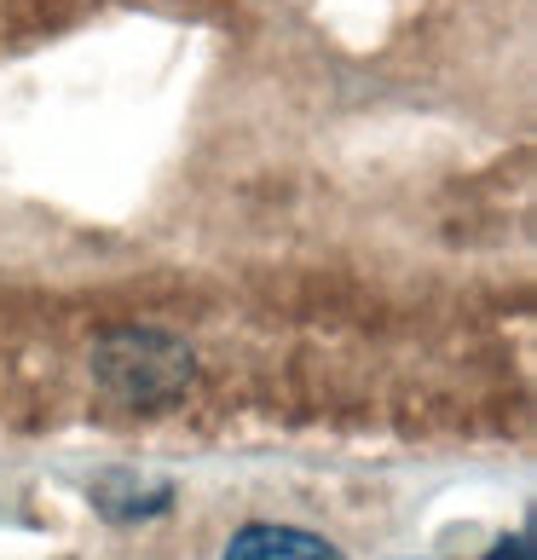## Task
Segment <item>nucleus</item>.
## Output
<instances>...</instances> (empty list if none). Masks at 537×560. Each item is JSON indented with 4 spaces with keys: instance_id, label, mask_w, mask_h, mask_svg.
I'll list each match as a JSON object with an SVG mask.
<instances>
[{
    "instance_id": "7ed1b4c3",
    "label": "nucleus",
    "mask_w": 537,
    "mask_h": 560,
    "mask_svg": "<svg viewBox=\"0 0 537 560\" xmlns=\"http://www.w3.org/2000/svg\"><path fill=\"white\" fill-rule=\"evenodd\" d=\"M491 560H532V537H503V544L491 549Z\"/></svg>"
},
{
    "instance_id": "f257e3e1",
    "label": "nucleus",
    "mask_w": 537,
    "mask_h": 560,
    "mask_svg": "<svg viewBox=\"0 0 537 560\" xmlns=\"http://www.w3.org/2000/svg\"><path fill=\"white\" fill-rule=\"evenodd\" d=\"M93 376L98 387L121 399L128 410H168L174 399H185L197 382V359L191 347L168 329H110L93 347Z\"/></svg>"
},
{
    "instance_id": "f03ea898",
    "label": "nucleus",
    "mask_w": 537,
    "mask_h": 560,
    "mask_svg": "<svg viewBox=\"0 0 537 560\" xmlns=\"http://www.w3.org/2000/svg\"><path fill=\"white\" fill-rule=\"evenodd\" d=\"M225 560H341V555L318 532H301V526H243Z\"/></svg>"
}]
</instances>
